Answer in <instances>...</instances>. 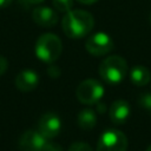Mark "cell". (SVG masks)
<instances>
[{
    "label": "cell",
    "instance_id": "obj_6",
    "mask_svg": "<svg viewBox=\"0 0 151 151\" xmlns=\"http://www.w3.org/2000/svg\"><path fill=\"white\" fill-rule=\"evenodd\" d=\"M113 46H114L113 40L107 33L104 32H97L90 35L85 41L86 51L94 57H100L109 53L110 51L113 50Z\"/></svg>",
    "mask_w": 151,
    "mask_h": 151
},
{
    "label": "cell",
    "instance_id": "obj_12",
    "mask_svg": "<svg viewBox=\"0 0 151 151\" xmlns=\"http://www.w3.org/2000/svg\"><path fill=\"white\" fill-rule=\"evenodd\" d=\"M151 79L150 71L143 65H136L130 71V80L136 86H144Z\"/></svg>",
    "mask_w": 151,
    "mask_h": 151
},
{
    "label": "cell",
    "instance_id": "obj_14",
    "mask_svg": "<svg viewBox=\"0 0 151 151\" xmlns=\"http://www.w3.org/2000/svg\"><path fill=\"white\" fill-rule=\"evenodd\" d=\"M53 6L57 11L67 13L73 7V0H52Z\"/></svg>",
    "mask_w": 151,
    "mask_h": 151
},
{
    "label": "cell",
    "instance_id": "obj_2",
    "mask_svg": "<svg viewBox=\"0 0 151 151\" xmlns=\"http://www.w3.org/2000/svg\"><path fill=\"white\" fill-rule=\"evenodd\" d=\"M127 74V63L119 55H110L105 58L99 66L100 78L109 85L122 83Z\"/></svg>",
    "mask_w": 151,
    "mask_h": 151
},
{
    "label": "cell",
    "instance_id": "obj_21",
    "mask_svg": "<svg viewBox=\"0 0 151 151\" xmlns=\"http://www.w3.org/2000/svg\"><path fill=\"white\" fill-rule=\"evenodd\" d=\"M22 1L27 5H37V4H41L45 0H22Z\"/></svg>",
    "mask_w": 151,
    "mask_h": 151
},
{
    "label": "cell",
    "instance_id": "obj_15",
    "mask_svg": "<svg viewBox=\"0 0 151 151\" xmlns=\"http://www.w3.org/2000/svg\"><path fill=\"white\" fill-rule=\"evenodd\" d=\"M138 104L139 106H142L143 109L151 111V92H144L140 94L139 99H138Z\"/></svg>",
    "mask_w": 151,
    "mask_h": 151
},
{
    "label": "cell",
    "instance_id": "obj_20",
    "mask_svg": "<svg viewBox=\"0 0 151 151\" xmlns=\"http://www.w3.org/2000/svg\"><path fill=\"white\" fill-rule=\"evenodd\" d=\"M105 104H103V103H97V111L99 112V113H103V112H105Z\"/></svg>",
    "mask_w": 151,
    "mask_h": 151
},
{
    "label": "cell",
    "instance_id": "obj_18",
    "mask_svg": "<svg viewBox=\"0 0 151 151\" xmlns=\"http://www.w3.org/2000/svg\"><path fill=\"white\" fill-rule=\"evenodd\" d=\"M7 67H8V61L5 57L0 55V76H2L6 71H7Z\"/></svg>",
    "mask_w": 151,
    "mask_h": 151
},
{
    "label": "cell",
    "instance_id": "obj_3",
    "mask_svg": "<svg viewBox=\"0 0 151 151\" xmlns=\"http://www.w3.org/2000/svg\"><path fill=\"white\" fill-rule=\"evenodd\" d=\"M34 50L38 59L44 63L52 64L60 57L63 44L58 35L53 33H45L38 38Z\"/></svg>",
    "mask_w": 151,
    "mask_h": 151
},
{
    "label": "cell",
    "instance_id": "obj_16",
    "mask_svg": "<svg viewBox=\"0 0 151 151\" xmlns=\"http://www.w3.org/2000/svg\"><path fill=\"white\" fill-rule=\"evenodd\" d=\"M68 151H93V149L84 142H76L73 144L70 145Z\"/></svg>",
    "mask_w": 151,
    "mask_h": 151
},
{
    "label": "cell",
    "instance_id": "obj_4",
    "mask_svg": "<svg viewBox=\"0 0 151 151\" xmlns=\"http://www.w3.org/2000/svg\"><path fill=\"white\" fill-rule=\"evenodd\" d=\"M104 92L105 88L100 81L96 79H86L78 85L76 90V96L81 104L93 105L100 101Z\"/></svg>",
    "mask_w": 151,
    "mask_h": 151
},
{
    "label": "cell",
    "instance_id": "obj_17",
    "mask_svg": "<svg viewBox=\"0 0 151 151\" xmlns=\"http://www.w3.org/2000/svg\"><path fill=\"white\" fill-rule=\"evenodd\" d=\"M42 151H64V149H63V147H61L59 144H57V143H51V142H47Z\"/></svg>",
    "mask_w": 151,
    "mask_h": 151
},
{
    "label": "cell",
    "instance_id": "obj_24",
    "mask_svg": "<svg viewBox=\"0 0 151 151\" xmlns=\"http://www.w3.org/2000/svg\"><path fill=\"white\" fill-rule=\"evenodd\" d=\"M146 151H151V144L147 146V149H146Z\"/></svg>",
    "mask_w": 151,
    "mask_h": 151
},
{
    "label": "cell",
    "instance_id": "obj_13",
    "mask_svg": "<svg viewBox=\"0 0 151 151\" xmlns=\"http://www.w3.org/2000/svg\"><path fill=\"white\" fill-rule=\"evenodd\" d=\"M77 124L83 130H92L97 124V114L92 109H84L78 113Z\"/></svg>",
    "mask_w": 151,
    "mask_h": 151
},
{
    "label": "cell",
    "instance_id": "obj_1",
    "mask_svg": "<svg viewBox=\"0 0 151 151\" xmlns=\"http://www.w3.org/2000/svg\"><path fill=\"white\" fill-rule=\"evenodd\" d=\"M63 31L71 39L86 37L94 26L93 15L83 9H71L63 18Z\"/></svg>",
    "mask_w": 151,
    "mask_h": 151
},
{
    "label": "cell",
    "instance_id": "obj_10",
    "mask_svg": "<svg viewBox=\"0 0 151 151\" xmlns=\"http://www.w3.org/2000/svg\"><path fill=\"white\" fill-rule=\"evenodd\" d=\"M109 112L112 123L116 125H122L130 117V112H131L130 104L124 99H118L111 104Z\"/></svg>",
    "mask_w": 151,
    "mask_h": 151
},
{
    "label": "cell",
    "instance_id": "obj_5",
    "mask_svg": "<svg viewBox=\"0 0 151 151\" xmlns=\"http://www.w3.org/2000/svg\"><path fill=\"white\" fill-rule=\"evenodd\" d=\"M126 150H127V138L125 133L116 129H109L100 134L96 151H126Z\"/></svg>",
    "mask_w": 151,
    "mask_h": 151
},
{
    "label": "cell",
    "instance_id": "obj_23",
    "mask_svg": "<svg viewBox=\"0 0 151 151\" xmlns=\"http://www.w3.org/2000/svg\"><path fill=\"white\" fill-rule=\"evenodd\" d=\"M77 1L80 4H84V5H92V4L97 2L98 0H77Z\"/></svg>",
    "mask_w": 151,
    "mask_h": 151
},
{
    "label": "cell",
    "instance_id": "obj_25",
    "mask_svg": "<svg viewBox=\"0 0 151 151\" xmlns=\"http://www.w3.org/2000/svg\"><path fill=\"white\" fill-rule=\"evenodd\" d=\"M150 112H151V111H150Z\"/></svg>",
    "mask_w": 151,
    "mask_h": 151
},
{
    "label": "cell",
    "instance_id": "obj_8",
    "mask_svg": "<svg viewBox=\"0 0 151 151\" xmlns=\"http://www.w3.org/2000/svg\"><path fill=\"white\" fill-rule=\"evenodd\" d=\"M47 139L38 130H27L19 139L20 151H42Z\"/></svg>",
    "mask_w": 151,
    "mask_h": 151
},
{
    "label": "cell",
    "instance_id": "obj_7",
    "mask_svg": "<svg viewBox=\"0 0 151 151\" xmlns=\"http://www.w3.org/2000/svg\"><path fill=\"white\" fill-rule=\"evenodd\" d=\"M61 130V120L54 112H47L42 114L38 123V131L48 140L59 134Z\"/></svg>",
    "mask_w": 151,
    "mask_h": 151
},
{
    "label": "cell",
    "instance_id": "obj_22",
    "mask_svg": "<svg viewBox=\"0 0 151 151\" xmlns=\"http://www.w3.org/2000/svg\"><path fill=\"white\" fill-rule=\"evenodd\" d=\"M11 2H12V0H0V8L7 7V6H8Z\"/></svg>",
    "mask_w": 151,
    "mask_h": 151
},
{
    "label": "cell",
    "instance_id": "obj_11",
    "mask_svg": "<svg viewBox=\"0 0 151 151\" xmlns=\"http://www.w3.org/2000/svg\"><path fill=\"white\" fill-rule=\"evenodd\" d=\"M32 19L42 27H52L58 22V14L51 7H37L32 12Z\"/></svg>",
    "mask_w": 151,
    "mask_h": 151
},
{
    "label": "cell",
    "instance_id": "obj_9",
    "mask_svg": "<svg viewBox=\"0 0 151 151\" xmlns=\"http://www.w3.org/2000/svg\"><path fill=\"white\" fill-rule=\"evenodd\" d=\"M39 84V74L33 70H24L15 77V86L21 92H31Z\"/></svg>",
    "mask_w": 151,
    "mask_h": 151
},
{
    "label": "cell",
    "instance_id": "obj_19",
    "mask_svg": "<svg viewBox=\"0 0 151 151\" xmlns=\"http://www.w3.org/2000/svg\"><path fill=\"white\" fill-rule=\"evenodd\" d=\"M47 72H48V74H50L51 77H59V74H60V71H59L54 65H51V66L48 67Z\"/></svg>",
    "mask_w": 151,
    "mask_h": 151
}]
</instances>
